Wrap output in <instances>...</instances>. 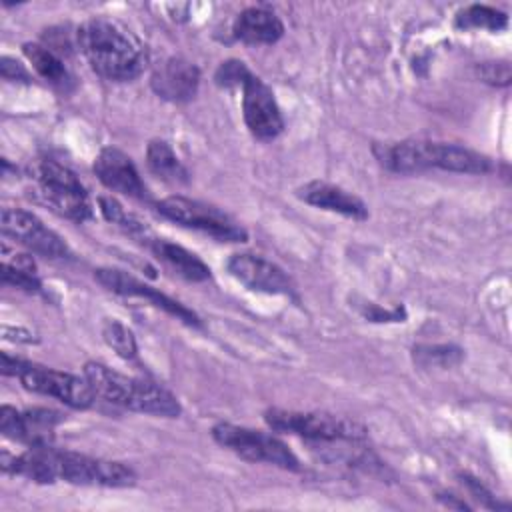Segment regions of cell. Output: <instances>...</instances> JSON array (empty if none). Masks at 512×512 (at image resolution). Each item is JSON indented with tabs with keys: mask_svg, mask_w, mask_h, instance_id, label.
I'll list each match as a JSON object with an SVG mask.
<instances>
[{
	"mask_svg": "<svg viewBox=\"0 0 512 512\" xmlns=\"http://www.w3.org/2000/svg\"><path fill=\"white\" fill-rule=\"evenodd\" d=\"M152 254L164 262L172 272L190 282H204L210 278V268L194 252L186 250L180 244H174L164 238H150L148 242Z\"/></svg>",
	"mask_w": 512,
	"mask_h": 512,
	"instance_id": "obj_19",
	"label": "cell"
},
{
	"mask_svg": "<svg viewBox=\"0 0 512 512\" xmlns=\"http://www.w3.org/2000/svg\"><path fill=\"white\" fill-rule=\"evenodd\" d=\"M212 438L242 460L264 462L284 470H300V460L296 454L272 432L220 422L212 428Z\"/></svg>",
	"mask_w": 512,
	"mask_h": 512,
	"instance_id": "obj_7",
	"label": "cell"
},
{
	"mask_svg": "<svg viewBox=\"0 0 512 512\" xmlns=\"http://www.w3.org/2000/svg\"><path fill=\"white\" fill-rule=\"evenodd\" d=\"M478 76L492 84V86H506L510 84V64L506 60H492V62H482L476 66Z\"/></svg>",
	"mask_w": 512,
	"mask_h": 512,
	"instance_id": "obj_27",
	"label": "cell"
},
{
	"mask_svg": "<svg viewBox=\"0 0 512 512\" xmlns=\"http://www.w3.org/2000/svg\"><path fill=\"white\" fill-rule=\"evenodd\" d=\"M2 282L22 288L26 292H40L42 288V282L36 274V264L28 254H14V258L4 256Z\"/></svg>",
	"mask_w": 512,
	"mask_h": 512,
	"instance_id": "obj_23",
	"label": "cell"
},
{
	"mask_svg": "<svg viewBox=\"0 0 512 512\" xmlns=\"http://www.w3.org/2000/svg\"><path fill=\"white\" fill-rule=\"evenodd\" d=\"M78 48L92 70L110 82H128L146 66L142 44L118 22L96 16L76 30Z\"/></svg>",
	"mask_w": 512,
	"mask_h": 512,
	"instance_id": "obj_2",
	"label": "cell"
},
{
	"mask_svg": "<svg viewBox=\"0 0 512 512\" xmlns=\"http://www.w3.org/2000/svg\"><path fill=\"white\" fill-rule=\"evenodd\" d=\"M92 170L108 190L130 196V198H138V200L148 198V188L142 182L138 168L134 166L132 158L120 148H114V146L102 148L94 158Z\"/></svg>",
	"mask_w": 512,
	"mask_h": 512,
	"instance_id": "obj_15",
	"label": "cell"
},
{
	"mask_svg": "<svg viewBox=\"0 0 512 512\" xmlns=\"http://www.w3.org/2000/svg\"><path fill=\"white\" fill-rule=\"evenodd\" d=\"M94 278L98 280V284H102L106 290L120 294V296H134V298H146L152 306L164 310L166 314L174 316L176 320L198 328L200 326V318L196 316V312H192L190 308H186L182 302L174 300L172 296L160 292L158 288H152L150 284L138 280L136 276L128 274L126 270L120 268H98L94 270Z\"/></svg>",
	"mask_w": 512,
	"mask_h": 512,
	"instance_id": "obj_11",
	"label": "cell"
},
{
	"mask_svg": "<svg viewBox=\"0 0 512 512\" xmlns=\"http://www.w3.org/2000/svg\"><path fill=\"white\" fill-rule=\"evenodd\" d=\"M242 114L248 130L258 140H272L284 128L278 102L270 86L252 72L242 82Z\"/></svg>",
	"mask_w": 512,
	"mask_h": 512,
	"instance_id": "obj_12",
	"label": "cell"
},
{
	"mask_svg": "<svg viewBox=\"0 0 512 512\" xmlns=\"http://www.w3.org/2000/svg\"><path fill=\"white\" fill-rule=\"evenodd\" d=\"M412 352L414 362L424 368H452L464 358V350L454 344H418Z\"/></svg>",
	"mask_w": 512,
	"mask_h": 512,
	"instance_id": "obj_24",
	"label": "cell"
},
{
	"mask_svg": "<svg viewBox=\"0 0 512 512\" xmlns=\"http://www.w3.org/2000/svg\"><path fill=\"white\" fill-rule=\"evenodd\" d=\"M250 70L240 60H226L216 70V82L220 86H242V82L248 78Z\"/></svg>",
	"mask_w": 512,
	"mask_h": 512,
	"instance_id": "obj_28",
	"label": "cell"
},
{
	"mask_svg": "<svg viewBox=\"0 0 512 512\" xmlns=\"http://www.w3.org/2000/svg\"><path fill=\"white\" fill-rule=\"evenodd\" d=\"M264 420L276 432H288L316 442H358L366 436L364 426L358 422L328 412L270 408L264 412Z\"/></svg>",
	"mask_w": 512,
	"mask_h": 512,
	"instance_id": "obj_6",
	"label": "cell"
},
{
	"mask_svg": "<svg viewBox=\"0 0 512 512\" xmlns=\"http://www.w3.org/2000/svg\"><path fill=\"white\" fill-rule=\"evenodd\" d=\"M146 166L148 170L164 182L184 184L188 182V170L178 160L176 152L166 140H150L146 148Z\"/></svg>",
	"mask_w": 512,
	"mask_h": 512,
	"instance_id": "obj_21",
	"label": "cell"
},
{
	"mask_svg": "<svg viewBox=\"0 0 512 512\" xmlns=\"http://www.w3.org/2000/svg\"><path fill=\"white\" fill-rule=\"evenodd\" d=\"M36 180L44 200L62 216L84 222L92 216V204L80 178L56 160H42L36 166Z\"/></svg>",
	"mask_w": 512,
	"mask_h": 512,
	"instance_id": "obj_9",
	"label": "cell"
},
{
	"mask_svg": "<svg viewBox=\"0 0 512 512\" xmlns=\"http://www.w3.org/2000/svg\"><path fill=\"white\" fill-rule=\"evenodd\" d=\"M98 208H100L102 216H104L108 222L120 226L122 230H126V232L132 234V236H144V238H146V234H148L146 224H144L142 220H138L134 214H130L116 198H112V196H100V198H98Z\"/></svg>",
	"mask_w": 512,
	"mask_h": 512,
	"instance_id": "obj_25",
	"label": "cell"
},
{
	"mask_svg": "<svg viewBox=\"0 0 512 512\" xmlns=\"http://www.w3.org/2000/svg\"><path fill=\"white\" fill-rule=\"evenodd\" d=\"M0 72H2V78H6V80H24V82L30 80V74L24 68V64H20L18 60H14L10 56H2Z\"/></svg>",
	"mask_w": 512,
	"mask_h": 512,
	"instance_id": "obj_30",
	"label": "cell"
},
{
	"mask_svg": "<svg viewBox=\"0 0 512 512\" xmlns=\"http://www.w3.org/2000/svg\"><path fill=\"white\" fill-rule=\"evenodd\" d=\"M62 422V414L52 408L16 410L4 404L0 408V432L28 446H50L54 428Z\"/></svg>",
	"mask_w": 512,
	"mask_h": 512,
	"instance_id": "obj_13",
	"label": "cell"
},
{
	"mask_svg": "<svg viewBox=\"0 0 512 512\" xmlns=\"http://www.w3.org/2000/svg\"><path fill=\"white\" fill-rule=\"evenodd\" d=\"M296 196L304 200L310 206L342 214L346 218L354 220H366L368 218V208L366 204L352 192L344 190L342 186L324 182V180H312L306 182L296 190Z\"/></svg>",
	"mask_w": 512,
	"mask_h": 512,
	"instance_id": "obj_17",
	"label": "cell"
},
{
	"mask_svg": "<svg viewBox=\"0 0 512 512\" xmlns=\"http://www.w3.org/2000/svg\"><path fill=\"white\" fill-rule=\"evenodd\" d=\"M82 374L90 382L96 398L110 404L162 418H176L182 412L178 398L156 382L120 374L102 362H86Z\"/></svg>",
	"mask_w": 512,
	"mask_h": 512,
	"instance_id": "obj_4",
	"label": "cell"
},
{
	"mask_svg": "<svg viewBox=\"0 0 512 512\" xmlns=\"http://www.w3.org/2000/svg\"><path fill=\"white\" fill-rule=\"evenodd\" d=\"M22 52L32 64V68L38 72V76L44 78L48 84H52L62 92H68L72 88L74 78L70 70L64 66L62 58L50 46H44L38 42H26L22 46Z\"/></svg>",
	"mask_w": 512,
	"mask_h": 512,
	"instance_id": "obj_20",
	"label": "cell"
},
{
	"mask_svg": "<svg viewBox=\"0 0 512 512\" xmlns=\"http://www.w3.org/2000/svg\"><path fill=\"white\" fill-rule=\"evenodd\" d=\"M454 26L460 30H490L500 32L508 26V16L486 4H472L460 10L454 18Z\"/></svg>",
	"mask_w": 512,
	"mask_h": 512,
	"instance_id": "obj_22",
	"label": "cell"
},
{
	"mask_svg": "<svg viewBox=\"0 0 512 512\" xmlns=\"http://www.w3.org/2000/svg\"><path fill=\"white\" fill-rule=\"evenodd\" d=\"M102 338L104 342L124 360H132L138 354L136 338L128 326L118 322L116 318H108L102 324Z\"/></svg>",
	"mask_w": 512,
	"mask_h": 512,
	"instance_id": "obj_26",
	"label": "cell"
},
{
	"mask_svg": "<svg viewBox=\"0 0 512 512\" xmlns=\"http://www.w3.org/2000/svg\"><path fill=\"white\" fill-rule=\"evenodd\" d=\"M232 34L244 44H274L282 38L284 24L274 10L250 6L236 16Z\"/></svg>",
	"mask_w": 512,
	"mask_h": 512,
	"instance_id": "obj_18",
	"label": "cell"
},
{
	"mask_svg": "<svg viewBox=\"0 0 512 512\" xmlns=\"http://www.w3.org/2000/svg\"><path fill=\"white\" fill-rule=\"evenodd\" d=\"M376 158L384 168L400 174H412L432 168L462 174H484L492 170L490 158L476 150L420 138L376 146Z\"/></svg>",
	"mask_w": 512,
	"mask_h": 512,
	"instance_id": "obj_3",
	"label": "cell"
},
{
	"mask_svg": "<svg viewBox=\"0 0 512 512\" xmlns=\"http://www.w3.org/2000/svg\"><path fill=\"white\" fill-rule=\"evenodd\" d=\"M156 210L186 228L200 230L222 242H246L248 232L226 212L216 206L204 204L200 200H192L186 196H168L156 204Z\"/></svg>",
	"mask_w": 512,
	"mask_h": 512,
	"instance_id": "obj_8",
	"label": "cell"
},
{
	"mask_svg": "<svg viewBox=\"0 0 512 512\" xmlns=\"http://www.w3.org/2000/svg\"><path fill=\"white\" fill-rule=\"evenodd\" d=\"M2 470L30 478L38 484L64 480L78 486H132L136 474L130 466L114 460L94 458L72 450H56L50 446H30L18 456L2 452Z\"/></svg>",
	"mask_w": 512,
	"mask_h": 512,
	"instance_id": "obj_1",
	"label": "cell"
},
{
	"mask_svg": "<svg viewBox=\"0 0 512 512\" xmlns=\"http://www.w3.org/2000/svg\"><path fill=\"white\" fill-rule=\"evenodd\" d=\"M2 234L14 242L26 246L28 250L44 258H68V244L50 230L36 214L22 208H4L2 210Z\"/></svg>",
	"mask_w": 512,
	"mask_h": 512,
	"instance_id": "obj_10",
	"label": "cell"
},
{
	"mask_svg": "<svg viewBox=\"0 0 512 512\" xmlns=\"http://www.w3.org/2000/svg\"><path fill=\"white\" fill-rule=\"evenodd\" d=\"M226 268L248 290L264 292V294H282V296H288L294 292V284L286 274V270L264 256L238 252L228 258Z\"/></svg>",
	"mask_w": 512,
	"mask_h": 512,
	"instance_id": "obj_14",
	"label": "cell"
},
{
	"mask_svg": "<svg viewBox=\"0 0 512 512\" xmlns=\"http://www.w3.org/2000/svg\"><path fill=\"white\" fill-rule=\"evenodd\" d=\"M0 370L4 376H16L26 390L42 396H52L70 408H90L96 394L90 382L82 376L54 370L42 364H34L22 358H14L8 352L0 354Z\"/></svg>",
	"mask_w": 512,
	"mask_h": 512,
	"instance_id": "obj_5",
	"label": "cell"
},
{
	"mask_svg": "<svg viewBox=\"0 0 512 512\" xmlns=\"http://www.w3.org/2000/svg\"><path fill=\"white\" fill-rule=\"evenodd\" d=\"M150 84L160 98L182 104L196 96L200 84V70L194 62L182 56H172L156 66Z\"/></svg>",
	"mask_w": 512,
	"mask_h": 512,
	"instance_id": "obj_16",
	"label": "cell"
},
{
	"mask_svg": "<svg viewBox=\"0 0 512 512\" xmlns=\"http://www.w3.org/2000/svg\"><path fill=\"white\" fill-rule=\"evenodd\" d=\"M362 314H364L368 320H372V322H398L400 318L406 316L402 308L382 310V308L376 306V304H368V306L362 310ZM400 322H402V320H400Z\"/></svg>",
	"mask_w": 512,
	"mask_h": 512,
	"instance_id": "obj_29",
	"label": "cell"
}]
</instances>
